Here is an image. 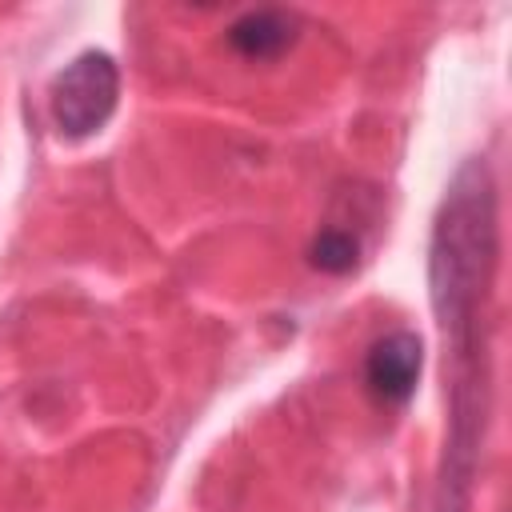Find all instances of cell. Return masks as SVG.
<instances>
[{
	"instance_id": "2",
	"label": "cell",
	"mask_w": 512,
	"mask_h": 512,
	"mask_svg": "<svg viewBox=\"0 0 512 512\" xmlns=\"http://www.w3.org/2000/svg\"><path fill=\"white\" fill-rule=\"evenodd\" d=\"M120 104V68L108 52L88 48L72 56L48 84V112L64 140L96 136Z\"/></svg>"
},
{
	"instance_id": "4",
	"label": "cell",
	"mask_w": 512,
	"mask_h": 512,
	"mask_svg": "<svg viewBox=\"0 0 512 512\" xmlns=\"http://www.w3.org/2000/svg\"><path fill=\"white\" fill-rule=\"evenodd\" d=\"M224 40L244 60H280L300 40V16L288 8H248L224 28Z\"/></svg>"
},
{
	"instance_id": "3",
	"label": "cell",
	"mask_w": 512,
	"mask_h": 512,
	"mask_svg": "<svg viewBox=\"0 0 512 512\" xmlns=\"http://www.w3.org/2000/svg\"><path fill=\"white\" fill-rule=\"evenodd\" d=\"M424 372V340L412 328L380 336L364 356V388L384 408H404Z\"/></svg>"
},
{
	"instance_id": "1",
	"label": "cell",
	"mask_w": 512,
	"mask_h": 512,
	"mask_svg": "<svg viewBox=\"0 0 512 512\" xmlns=\"http://www.w3.org/2000/svg\"><path fill=\"white\" fill-rule=\"evenodd\" d=\"M500 256L496 180L484 156H468L444 188L428 244L432 308L444 336L448 440L432 512H468L480 444L488 432V300Z\"/></svg>"
},
{
	"instance_id": "5",
	"label": "cell",
	"mask_w": 512,
	"mask_h": 512,
	"mask_svg": "<svg viewBox=\"0 0 512 512\" xmlns=\"http://www.w3.org/2000/svg\"><path fill=\"white\" fill-rule=\"evenodd\" d=\"M360 252H364V244H360V236L352 228L324 224L308 244V264L316 272H324V276H348V272H356Z\"/></svg>"
}]
</instances>
